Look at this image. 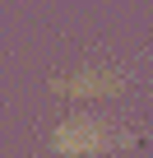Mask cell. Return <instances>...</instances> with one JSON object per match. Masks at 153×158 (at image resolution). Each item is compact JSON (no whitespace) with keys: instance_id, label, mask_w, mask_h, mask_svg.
<instances>
[{"instance_id":"obj_2","label":"cell","mask_w":153,"mask_h":158,"mask_svg":"<svg viewBox=\"0 0 153 158\" xmlns=\"http://www.w3.org/2000/svg\"><path fill=\"white\" fill-rule=\"evenodd\" d=\"M121 84V74L111 70H98V74H74V79H60L56 93H74V98H84V93H111Z\"/></svg>"},{"instance_id":"obj_1","label":"cell","mask_w":153,"mask_h":158,"mask_svg":"<svg viewBox=\"0 0 153 158\" xmlns=\"http://www.w3.org/2000/svg\"><path fill=\"white\" fill-rule=\"evenodd\" d=\"M130 139H135V135L111 130L107 121L74 116V121H65V126L51 135V149H56V153H107V149H121V144H130Z\"/></svg>"}]
</instances>
